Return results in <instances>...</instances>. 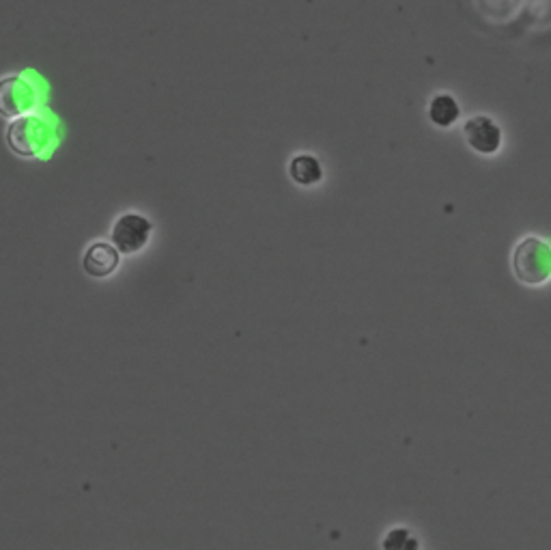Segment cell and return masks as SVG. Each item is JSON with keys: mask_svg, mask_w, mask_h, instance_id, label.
I'll return each instance as SVG.
<instances>
[{"mask_svg": "<svg viewBox=\"0 0 551 550\" xmlns=\"http://www.w3.org/2000/svg\"><path fill=\"white\" fill-rule=\"evenodd\" d=\"M151 223L138 214H125L117 220L115 229H112V242L119 253L132 255L138 253L149 240Z\"/></svg>", "mask_w": 551, "mask_h": 550, "instance_id": "5", "label": "cell"}, {"mask_svg": "<svg viewBox=\"0 0 551 550\" xmlns=\"http://www.w3.org/2000/svg\"><path fill=\"white\" fill-rule=\"evenodd\" d=\"M513 276L526 287H543L551 281V242L541 236H524L510 253Z\"/></svg>", "mask_w": 551, "mask_h": 550, "instance_id": "1", "label": "cell"}, {"mask_svg": "<svg viewBox=\"0 0 551 550\" xmlns=\"http://www.w3.org/2000/svg\"><path fill=\"white\" fill-rule=\"evenodd\" d=\"M35 104V91L24 78L7 76L0 81V115L18 119Z\"/></svg>", "mask_w": 551, "mask_h": 550, "instance_id": "4", "label": "cell"}, {"mask_svg": "<svg viewBox=\"0 0 551 550\" xmlns=\"http://www.w3.org/2000/svg\"><path fill=\"white\" fill-rule=\"evenodd\" d=\"M463 139L476 154L491 158L502 150V128L489 115H474L463 123Z\"/></svg>", "mask_w": 551, "mask_h": 550, "instance_id": "3", "label": "cell"}, {"mask_svg": "<svg viewBox=\"0 0 551 550\" xmlns=\"http://www.w3.org/2000/svg\"><path fill=\"white\" fill-rule=\"evenodd\" d=\"M382 548L384 550H420V542L412 531L405 529V526H394V529H390L388 533H385Z\"/></svg>", "mask_w": 551, "mask_h": 550, "instance_id": "9", "label": "cell"}, {"mask_svg": "<svg viewBox=\"0 0 551 550\" xmlns=\"http://www.w3.org/2000/svg\"><path fill=\"white\" fill-rule=\"evenodd\" d=\"M427 115L433 126L452 128L459 121V117H461V109H459V101L451 93H440L429 101Z\"/></svg>", "mask_w": 551, "mask_h": 550, "instance_id": "8", "label": "cell"}, {"mask_svg": "<svg viewBox=\"0 0 551 550\" xmlns=\"http://www.w3.org/2000/svg\"><path fill=\"white\" fill-rule=\"evenodd\" d=\"M84 270L95 279H104L110 276L119 265V251L108 242H95L93 246L87 248L82 259Z\"/></svg>", "mask_w": 551, "mask_h": 550, "instance_id": "6", "label": "cell"}, {"mask_svg": "<svg viewBox=\"0 0 551 550\" xmlns=\"http://www.w3.org/2000/svg\"><path fill=\"white\" fill-rule=\"evenodd\" d=\"M289 178H291L298 186L309 188V186L319 184L323 179V167L321 162L310 154L293 156L291 162H289Z\"/></svg>", "mask_w": 551, "mask_h": 550, "instance_id": "7", "label": "cell"}, {"mask_svg": "<svg viewBox=\"0 0 551 550\" xmlns=\"http://www.w3.org/2000/svg\"><path fill=\"white\" fill-rule=\"evenodd\" d=\"M7 145L14 154L22 158H35L50 143V128L39 117H18L7 128Z\"/></svg>", "mask_w": 551, "mask_h": 550, "instance_id": "2", "label": "cell"}]
</instances>
